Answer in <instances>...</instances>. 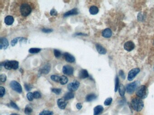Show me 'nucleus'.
Returning <instances> with one entry per match:
<instances>
[{
  "mask_svg": "<svg viewBox=\"0 0 154 115\" xmlns=\"http://www.w3.org/2000/svg\"><path fill=\"white\" fill-rule=\"evenodd\" d=\"M60 77L57 75H52L51 76V79L53 81L58 82L60 81Z\"/></svg>",
  "mask_w": 154,
  "mask_h": 115,
  "instance_id": "nucleus-30",
  "label": "nucleus"
},
{
  "mask_svg": "<svg viewBox=\"0 0 154 115\" xmlns=\"http://www.w3.org/2000/svg\"><path fill=\"white\" fill-rule=\"evenodd\" d=\"M89 11L91 14L95 15L98 14L99 12V9L97 7L95 6H91L89 9Z\"/></svg>",
  "mask_w": 154,
  "mask_h": 115,
  "instance_id": "nucleus-22",
  "label": "nucleus"
},
{
  "mask_svg": "<svg viewBox=\"0 0 154 115\" xmlns=\"http://www.w3.org/2000/svg\"><path fill=\"white\" fill-rule=\"evenodd\" d=\"M125 88L124 87V85L122 84H120L118 88V91H119V93L120 94L121 96H124L125 93Z\"/></svg>",
  "mask_w": 154,
  "mask_h": 115,
  "instance_id": "nucleus-23",
  "label": "nucleus"
},
{
  "mask_svg": "<svg viewBox=\"0 0 154 115\" xmlns=\"http://www.w3.org/2000/svg\"><path fill=\"white\" fill-rule=\"evenodd\" d=\"M119 75L121 76V77H122L123 79L125 78V76L124 72L122 71V70H120V71H119Z\"/></svg>",
  "mask_w": 154,
  "mask_h": 115,
  "instance_id": "nucleus-44",
  "label": "nucleus"
},
{
  "mask_svg": "<svg viewBox=\"0 0 154 115\" xmlns=\"http://www.w3.org/2000/svg\"><path fill=\"white\" fill-rule=\"evenodd\" d=\"M20 11L22 16L26 17L31 13L32 8L28 3H23L20 6Z\"/></svg>",
  "mask_w": 154,
  "mask_h": 115,
  "instance_id": "nucleus-2",
  "label": "nucleus"
},
{
  "mask_svg": "<svg viewBox=\"0 0 154 115\" xmlns=\"http://www.w3.org/2000/svg\"><path fill=\"white\" fill-rule=\"evenodd\" d=\"M0 77H1V82H5L6 79V76L5 74H2L1 75H0Z\"/></svg>",
  "mask_w": 154,
  "mask_h": 115,
  "instance_id": "nucleus-39",
  "label": "nucleus"
},
{
  "mask_svg": "<svg viewBox=\"0 0 154 115\" xmlns=\"http://www.w3.org/2000/svg\"><path fill=\"white\" fill-rule=\"evenodd\" d=\"M41 49L39 48H30L29 52L30 54H36L38 53L41 51Z\"/></svg>",
  "mask_w": 154,
  "mask_h": 115,
  "instance_id": "nucleus-26",
  "label": "nucleus"
},
{
  "mask_svg": "<svg viewBox=\"0 0 154 115\" xmlns=\"http://www.w3.org/2000/svg\"><path fill=\"white\" fill-rule=\"evenodd\" d=\"M42 32H44V33H50V32H53V30L52 29H47V28H44V29H43L42 30Z\"/></svg>",
  "mask_w": 154,
  "mask_h": 115,
  "instance_id": "nucleus-41",
  "label": "nucleus"
},
{
  "mask_svg": "<svg viewBox=\"0 0 154 115\" xmlns=\"http://www.w3.org/2000/svg\"><path fill=\"white\" fill-rule=\"evenodd\" d=\"M104 110V107L101 105H98L94 109V115H99Z\"/></svg>",
  "mask_w": 154,
  "mask_h": 115,
  "instance_id": "nucleus-18",
  "label": "nucleus"
},
{
  "mask_svg": "<svg viewBox=\"0 0 154 115\" xmlns=\"http://www.w3.org/2000/svg\"><path fill=\"white\" fill-rule=\"evenodd\" d=\"M54 55L56 58H58L61 57L62 54H61V52L59 50L55 49V50H54Z\"/></svg>",
  "mask_w": 154,
  "mask_h": 115,
  "instance_id": "nucleus-34",
  "label": "nucleus"
},
{
  "mask_svg": "<svg viewBox=\"0 0 154 115\" xmlns=\"http://www.w3.org/2000/svg\"><path fill=\"white\" fill-rule=\"evenodd\" d=\"M53 112L52 111H48V110H44L40 112L39 115H53Z\"/></svg>",
  "mask_w": 154,
  "mask_h": 115,
  "instance_id": "nucleus-29",
  "label": "nucleus"
},
{
  "mask_svg": "<svg viewBox=\"0 0 154 115\" xmlns=\"http://www.w3.org/2000/svg\"><path fill=\"white\" fill-rule=\"evenodd\" d=\"M34 97L35 99H38L41 97V94L38 91H35L33 93Z\"/></svg>",
  "mask_w": 154,
  "mask_h": 115,
  "instance_id": "nucleus-40",
  "label": "nucleus"
},
{
  "mask_svg": "<svg viewBox=\"0 0 154 115\" xmlns=\"http://www.w3.org/2000/svg\"><path fill=\"white\" fill-rule=\"evenodd\" d=\"M68 81V78H67L65 75H62V76H60V84L62 85H64L66 84Z\"/></svg>",
  "mask_w": 154,
  "mask_h": 115,
  "instance_id": "nucleus-25",
  "label": "nucleus"
},
{
  "mask_svg": "<svg viewBox=\"0 0 154 115\" xmlns=\"http://www.w3.org/2000/svg\"><path fill=\"white\" fill-rule=\"evenodd\" d=\"M139 85V82L138 81H134L129 84L126 87L127 91L129 94H132L138 88Z\"/></svg>",
  "mask_w": 154,
  "mask_h": 115,
  "instance_id": "nucleus-5",
  "label": "nucleus"
},
{
  "mask_svg": "<svg viewBox=\"0 0 154 115\" xmlns=\"http://www.w3.org/2000/svg\"><path fill=\"white\" fill-rule=\"evenodd\" d=\"M80 85L79 82L76 81L69 84L67 85V89L71 92L75 91L77 90L80 86Z\"/></svg>",
  "mask_w": 154,
  "mask_h": 115,
  "instance_id": "nucleus-8",
  "label": "nucleus"
},
{
  "mask_svg": "<svg viewBox=\"0 0 154 115\" xmlns=\"http://www.w3.org/2000/svg\"><path fill=\"white\" fill-rule=\"evenodd\" d=\"M24 87H25V89H26V90L28 91H30V90L32 89V87L31 86H30V85H27V84H25L24 85Z\"/></svg>",
  "mask_w": 154,
  "mask_h": 115,
  "instance_id": "nucleus-43",
  "label": "nucleus"
},
{
  "mask_svg": "<svg viewBox=\"0 0 154 115\" xmlns=\"http://www.w3.org/2000/svg\"><path fill=\"white\" fill-rule=\"evenodd\" d=\"M10 87L15 91L19 93H22V87L20 85V84L18 83V82L15 81H12L10 82Z\"/></svg>",
  "mask_w": 154,
  "mask_h": 115,
  "instance_id": "nucleus-7",
  "label": "nucleus"
},
{
  "mask_svg": "<svg viewBox=\"0 0 154 115\" xmlns=\"http://www.w3.org/2000/svg\"><path fill=\"white\" fill-rule=\"evenodd\" d=\"M95 47L97 51L98 52L99 54H106L107 52L106 49L103 47L100 44H96L95 45Z\"/></svg>",
  "mask_w": 154,
  "mask_h": 115,
  "instance_id": "nucleus-15",
  "label": "nucleus"
},
{
  "mask_svg": "<svg viewBox=\"0 0 154 115\" xmlns=\"http://www.w3.org/2000/svg\"><path fill=\"white\" fill-rule=\"evenodd\" d=\"M135 46L134 43L131 41H129L126 42L124 45V49L127 51L130 52L132 51L135 48Z\"/></svg>",
  "mask_w": 154,
  "mask_h": 115,
  "instance_id": "nucleus-10",
  "label": "nucleus"
},
{
  "mask_svg": "<svg viewBox=\"0 0 154 115\" xmlns=\"http://www.w3.org/2000/svg\"><path fill=\"white\" fill-rule=\"evenodd\" d=\"M76 36H86L87 35L82 33H77L76 34H75Z\"/></svg>",
  "mask_w": 154,
  "mask_h": 115,
  "instance_id": "nucleus-46",
  "label": "nucleus"
},
{
  "mask_svg": "<svg viewBox=\"0 0 154 115\" xmlns=\"http://www.w3.org/2000/svg\"><path fill=\"white\" fill-rule=\"evenodd\" d=\"M5 89L3 87L1 86L0 87V97L1 98L3 97L4 96L5 93Z\"/></svg>",
  "mask_w": 154,
  "mask_h": 115,
  "instance_id": "nucleus-35",
  "label": "nucleus"
},
{
  "mask_svg": "<svg viewBox=\"0 0 154 115\" xmlns=\"http://www.w3.org/2000/svg\"><path fill=\"white\" fill-rule=\"evenodd\" d=\"M131 104L132 108L135 111L139 112L142 110L144 107V103L142 100L139 98H135L132 99Z\"/></svg>",
  "mask_w": 154,
  "mask_h": 115,
  "instance_id": "nucleus-1",
  "label": "nucleus"
},
{
  "mask_svg": "<svg viewBox=\"0 0 154 115\" xmlns=\"http://www.w3.org/2000/svg\"><path fill=\"white\" fill-rule=\"evenodd\" d=\"M74 97V93L72 92H67L64 95V99L65 100H68L73 99Z\"/></svg>",
  "mask_w": 154,
  "mask_h": 115,
  "instance_id": "nucleus-24",
  "label": "nucleus"
},
{
  "mask_svg": "<svg viewBox=\"0 0 154 115\" xmlns=\"http://www.w3.org/2000/svg\"><path fill=\"white\" fill-rule=\"evenodd\" d=\"M119 78L118 76H116V79H115V92L118 91L119 86Z\"/></svg>",
  "mask_w": 154,
  "mask_h": 115,
  "instance_id": "nucleus-28",
  "label": "nucleus"
},
{
  "mask_svg": "<svg viewBox=\"0 0 154 115\" xmlns=\"http://www.w3.org/2000/svg\"><path fill=\"white\" fill-rule=\"evenodd\" d=\"M136 94L141 99H145L148 95V90L146 86L145 85H142L138 87L136 89Z\"/></svg>",
  "mask_w": 154,
  "mask_h": 115,
  "instance_id": "nucleus-3",
  "label": "nucleus"
},
{
  "mask_svg": "<svg viewBox=\"0 0 154 115\" xmlns=\"http://www.w3.org/2000/svg\"><path fill=\"white\" fill-rule=\"evenodd\" d=\"M63 73L66 75H72L73 73L74 69L72 67L69 65L64 66L62 68Z\"/></svg>",
  "mask_w": 154,
  "mask_h": 115,
  "instance_id": "nucleus-9",
  "label": "nucleus"
},
{
  "mask_svg": "<svg viewBox=\"0 0 154 115\" xmlns=\"http://www.w3.org/2000/svg\"><path fill=\"white\" fill-rule=\"evenodd\" d=\"M144 15L142 13H139L138 14V16H137V19H138V21H142L144 19Z\"/></svg>",
  "mask_w": 154,
  "mask_h": 115,
  "instance_id": "nucleus-36",
  "label": "nucleus"
},
{
  "mask_svg": "<svg viewBox=\"0 0 154 115\" xmlns=\"http://www.w3.org/2000/svg\"><path fill=\"white\" fill-rule=\"evenodd\" d=\"M32 111H33V110L31 108V107H29V106H27L24 109V113H25L26 115H30V114L32 113Z\"/></svg>",
  "mask_w": 154,
  "mask_h": 115,
  "instance_id": "nucleus-27",
  "label": "nucleus"
},
{
  "mask_svg": "<svg viewBox=\"0 0 154 115\" xmlns=\"http://www.w3.org/2000/svg\"><path fill=\"white\" fill-rule=\"evenodd\" d=\"M140 71V69L139 68H135L130 70L128 74V80L129 81H132Z\"/></svg>",
  "mask_w": 154,
  "mask_h": 115,
  "instance_id": "nucleus-6",
  "label": "nucleus"
},
{
  "mask_svg": "<svg viewBox=\"0 0 154 115\" xmlns=\"http://www.w3.org/2000/svg\"><path fill=\"white\" fill-rule=\"evenodd\" d=\"M57 104L58 105V107L61 109H64L66 107L67 105V103L63 99H60L58 100Z\"/></svg>",
  "mask_w": 154,
  "mask_h": 115,
  "instance_id": "nucleus-16",
  "label": "nucleus"
},
{
  "mask_svg": "<svg viewBox=\"0 0 154 115\" xmlns=\"http://www.w3.org/2000/svg\"><path fill=\"white\" fill-rule=\"evenodd\" d=\"M10 106L11 107H13L14 109H16L17 110H19V108L18 107V106L16 105V103H14L13 102L11 101L10 102Z\"/></svg>",
  "mask_w": 154,
  "mask_h": 115,
  "instance_id": "nucleus-37",
  "label": "nucleus"
},
{
  "mask_svg": "<svg viewBox=\"0 0 154 115\" xmlns=\"http://www.w3.org/2000/svg\"><path fill=\"white\" fill-rule=\"evenodd\" d=\"M0 49L2 50L3 48L4 50L6 49L9 46V42L7 39L5 37L1 38L0 39Z\"/></svg>",
  "mask_w": 154,
  "mask_h": 115,
  "instance_id": "nucleus-11",
  "label": "nucleus"
},
{
  "mask_svg": "<svg viewBox=\"0 0 154 115\" xmlns=\"http://www.w3.org/2000/svg\"><path fill=\"white\" fill-rule=\"evenodd\" d=\"M10 115H19L17 114H16V113H13V114H10Z\"/></svg>",
  "mask_w": 154,
  "mask_h": 115,
  "instance_id": "nucleus-47",
  "label": "nucleus"
},
{
  "mask_svg": "<svg viewBox=\"0 0 154 115\" xmlns=\"http://www.w3.org/2000/svg\"><path fill=\"white\" fill-rule=\"evenodd\" d=\"M51 67L50 64H46L43 68L40 69L39 72L41 74H47L49 72L50 69H51Z\"/></svg>",
  "mask_w": 154,
  "mask_h": 115,
  "instance_id": "nucleus-12",
  "label": "nucleus"
},
{
  "mask_svg": "<svg viewBox=\"0 0 154 115\" xmlns=\"http://www.w3.org/2000/svg\"><path fill=\"white\" fill-rule=\"evenodd\" d=\"M102 36L105 38H110L112 35V32L109 28H106L102 32Z\"/></svg>",
  "mask_w": 154,
  "mask_h": 115,
  "instance_id": "nucleus-17",
  "label": "nucleus"
},
{
  "mask_svg": "<svg viewBox=\"0 0 154 115\" xmlns=\"http://www.w3.org/2000/svg\"><path fill=\"white\" fill-rule=\"evenodd\" d=\"M76 107L77 109L79 110H80L81 109V108L82 107V106L81 105V104L80 103H78L76 104Z\"/></svg>",
  "mask_w": 154,
  "mask_h": 115,
  "instance_id": "nucleus-45",
  "label": "nucleus"
},
{
  "mask_svg": "<svg viewBox=\"0 0 154 115\" xmlns=\"http://www.w3.org/2000/svg\"><path fill=\"white\" fill-rule=\"evenodd\" d=\"M113 99L112 98H108L105 100L104 102V104L105 106H109L112 103Z\"/></svg>",
  "mask_w": 154,
  "mask_h": 115,
  "instance_id": "nucleus-31",
  "label": "nucleus"
},
{
  "mask_svg": "<svg viewBox=\"0 0 154 115\" xmlns=\"http://www.w3.org/2000/svg\"><path fill=\"white\" fill-rule=\"evenodd\" d=\"M19 39H20V38H16L14 39L13 40H12L11 41V45L12 46H15L16 45V43H17L18 40H19Z\"/></svg>",
  "mask_w": 154,
  "mask_h": 115,
  "instance_id": "nucleus-38",
  "label": "nucleus"
},
{
  "mask_svg": "<svg viewBox=\"0 0 154 115\" xmlns=\"http://www.w3.org/2000/svg\"><path fill=\"white\" fill-rule=\"evenodd\" d=\"M3 64L4 67L7 70H11L13 69L16 70L19 68V62L15 60L12 61H7L2 63Z\"/></svg>",
  "mask_w": 154,
  "mask_h": 115,
  "instance_id": "nucleus-4",
  "label": "nucleus"
},
{
  "mask_svg": "<svg viewBox=\"0 0 154 115\" xmlns=\"http://www.w3.org/2000/svg\"><path fill=\"white\" fill-rule=\"evenodd\" d=\"M97 98L96 96L94 93H90L87 95L86 97V101L87 102H91L95 100Z\"/></svg>",
  "mask_w": 154,
  "mask_h": 115,
  "instance_id": "nucleus-21",
  "label": "nucleus"
},
{
  "mask_svg": "<svg viewBox=\"0 0 154 115\" xmlns=\"http://www.w3.org/2000/svg\"><path fill=\"white\" fill-rule=\"evenodd\" d=\"M27 99H28V100H29L30 101H32L34 99L33 93H31V92L28 93L27 94Z\"/></svg>",
  "mask_w": 154,
  "mask_h": 115,
  "instance_id": "nucleus-32",
  "label": "nucleus"
},
{
  "mask_svg": "<svg viewBox=\"0 0 154 115\" xmlns=\"http://www.w3.org/2000/svg\"><path fill=\"white\" fill-rule=\"evenodd\" d=\"M52 91L55 93L56 94L58 95L61 92H62V89H57V88H53L52 89Z\"/></svg>",
  "mask_w": 154,
  "mask_h": 115,
  "instance_id": "nucleus-33",
  "label": "nucleus"
},
{
  "mask_svg": "<svg viewBox=\"0 0 154 115\" xmlns=\"http://www.w3.org/2000/svg\"><path fill=\"white\" fill-rule=\"evenodd\" d=\"M89 76V75L88 73V71L86 69L81 70L79 74V76L81 79L86 78H88Z\"/></svg>",
  "mask_w": 154,
  "mask_h": 115,
  "instance_id": "nucleus-19",
  "label": "nucleus"
},
{
  "mask_svg": "<svg viewBox=\"0 0 154 115\" xmlns=\"http://www.w3.org/2000/svg\"><path fill=\"white\" fill-rule=\"evenodd\" d=\"M50 14L52 16H56L58 14V13L55 9H53L50 11Z\"/></svg>",
  "mask_w": 154,
  "mask_h": 115,
  "instance_id": "nucleus-42",
  "label": "nucleus"
},
{
  "mask_svg": "<svg viewBox=\"0 0 154 115\" xmlns=\"http://www.w3.org/2000/svg\"><path fill=\"white\" fill-rule=\"evenodd\" d=\"M14 18L12 16L9 15L5 18V23L7 25H11L14 23Z\"/></svg>",
  "mask_w": 154,
  "mask_h": 115,
  "instance_id": "nucleus-20",
  "label": "nucleus"
},
{
  "mask_svg": "<svg viewBox=\"0 0 154 115\" xmlns=\"http://www.w3.org/2000/svg\"><path fill=\"white\" fill-rule=\"evenodd\" d=\"M64 57L66 61L69 63H73L75 61V59L73 56L71 55L68 53H66L64 54Z\"/></svg>",
  "mask_w": 154,
  "mask_h": 115,
  "instance_id": "nucleus-13",
  "label": "nucleus"
},
{
  "mask_svg": "<svg viewBox=\"0 0 154 115\" xmlns=\"http://www.w3.org/2000/svg\"></svg>",
  "mask_w": 154,
  "mask_h": 115,
  "instance_id": "nucleus-48",
  "label": "nucleus"
},
{
  "mask_svg": "<svg viewBox=\"0 0 154 115\" xmlns=\"http://www.w3.org/2000/svg\"><path fill=\"white\" fill-rule=\"evenodd\" d=\"M79 12L77 9L74 8L73 9H72L71 10L68 11L66 13H65L64 14V17H67L68 16H72V15H76L78 14Z\"/></svg>",
  "mask_w": 154,
  "mask_h": 115,
  "instance_id": "nucleus-14",
  "label": "nucleus"
}]
</instances>
